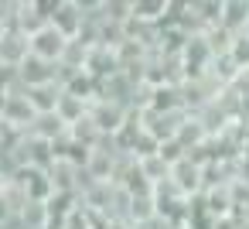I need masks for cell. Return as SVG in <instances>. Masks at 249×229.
Segmentation results:
<instances>
[{"label":"cell","instance_id":"6da1fadb","mask_svg":"<svg viewBox=\"0 0 249 229\" xmlns=\"http://www.w3.org/2000/svg\"><path fill=\"white\" fill-rule=\"evenodd\" d=\"M28 58V35L18 28H0V69L14 72Z\"/></svg>","mask_w":249,"mask_h":229},{"label":"cell","instance_id":"7a4b0ae2","mask_svg":"<svg viewBox=\"0 0 249 229\" xmlns=\"http://www.w3.org/2000/svg\"><path fill=\"white\" fill-rule=\"evenodd\" d=\"M218 28L225 35H239L249 28V0H222V18Z\"/></svg>","mask_w":249,"mask_h":229}]
</instances>
